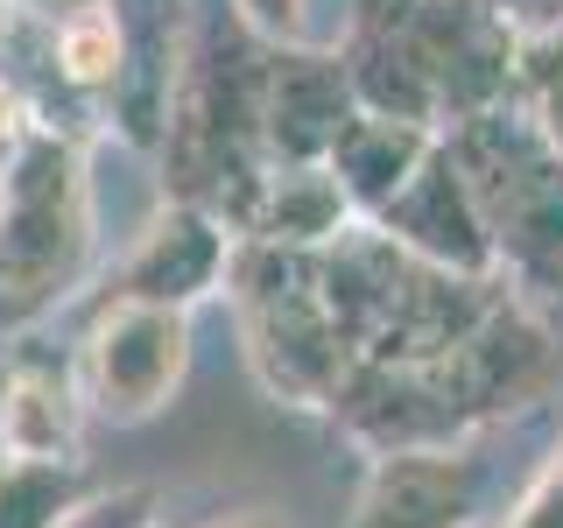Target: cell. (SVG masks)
<instances>
[{"mask_svg":"<svg viewBox=\"0 0 563 528\" xmlns=\"http://www.w3.org/2000/svg\"><path fill=\"white\" fill-rule=\"evenodd\" d=\"M233 310L246 360L268 395L296 402V409H339L352 381V345L339 324L324 282V246L296 254V246H246L233 261Z\"/></svg>","mask_w":563,"mask_h":528,"instance_id":"7a4b0ae2","label":"cell"},{"mask_svg":"<svg viewBox=\"0 0 563 528\" xmlns=\"http://www.w3.org/2000/svg\"><path fill=\"white\" fill-rule=\"evenodd\" d=\"M211 528H282L275 515H225V521H211Z\"/></svg>","mask_w":563,"mask_h":528,"instance_id":"ffe728a7","label":"cell"},{"mask_svg":"<svg viewBox=\"0 0 563 528\" xmlns=\"http://www.w3.org/2000/svg\"><path fill=\"white\" fill-rule=\"evenodd\" d=\"M148 528H155V521H148Z\"/></svg>","mask_w":563,"mask_h":528,"instance_id":"44dd1931","label":"cell"},{"mask_svg":"<svg viewBox=\"0 0 563 528\" xmlns=\"http://www.w3.org/2000/svg\"><path fill=\"white\" fill-rule=\"evenodd\" d=\"M437 141L444 134H422V128H401V120H380V113H352L345 120V134H339V148H331V176H339V190H345V205L360 211L366 226L380 219L387 205L401 198V190L422 176V163L437 155Z\"/></svg>","mask_w":563,"mask_h":528,"instance_id":"30bf717a","label":"cell"},{"mask_svg":"<svg viewBox=\"0 0 563 528\" xmlns=\"http://www.w3.org/2000/svg\"><path fill=\"white\" fill-rule=\"evenodd\" d=\"M22 134H29V128H22V106H14V85L0 78V148H14Z\"/></svg>","mask_w":563,"mask_h":528,"instance_id":"d6986e66","label":"cell"},{"mask_svg":"<svg viewBox=\"0 0 563 528\" xmlns=\"http://www.w3.org/2000/svg\"><path fill=\"white\" fill-rule=\"evenodd\" d=\"M486 493V465L457 444L380 451L345 528H479Z\"/></svg>","mask_w":563,"mask_h":528,"instance_id":"5b68a950","label":"cell"},{"mask_svg":"<svg viewBox=\"0 0 563 528\" xmlns=\"http://www.w3.org/2000/svg\"><path fill=\"white\" fill-rule=\"evenodd\" d=\"M352 113L360 106H352L345 70L331 57H317V50H282L268 64V78H261V148L282 169L331 163Z\"/></svg>","mask_w":563,"mask_h":528,"instance_id":"52a82bcc","label":"cell"},{"mask_svg":"<svg viewBox=\"0 0 563 528\" xmlns=\"http://www.w3.org/2000/svg\"><path fill=\"white\" fill-rule=\"evenodd\" d=\"M92 261V184L78 141L29 128L0 169V331L35 324Z\"/></svg>","mask_w":563,"mask_h":528,"instance_id":"6da1fadb","label":"cell"},{"mask_svg":"<svg viewBox=\"0 0 563 528\" xmlns=\"http://www.w3.org/2000/svg\"><path fill=\"white\" fill-rule=\"evenodd\" d=\"M78 465H22L0 458V528H57L78 507Z\"/></svg>","mask_w":563,"mask_h":528,"instance_id":"5bb4252c","label":"cell"},{"mask_svg":"<svg viewBox=\"0 0 563 528\" xmlns=\"http://www.w3.org/2000/svg\"><path fill=\"white\" fill-rule=\"evenodd\" d=\"M240 233L254 246H296V254H310V246H331L339 233H352V205L324 163H310V169L268 163V176L246 198Z\"/></svg>","mask_w":563,"mask_h":528,"instance_id":"8fae6325","label":"cell"},{"mask_svg":"<svg viewBox=\"0 0 563 528\" xmlns=\"http://www.w3.org/2000/svg\"><path fill=\"white\" fill-rule=\"evenodd\" d=\"M190 374V317L163 304H106L92 331L78 339V395L85 416L99 422H148L176 402Z\"/></svg>","mask_w":563,"mask_h":528,"instance_id":"277c9868","label":"cell"},{"mask_svg":"<svg viewBox=\"0 0 563 528\" xmlns=\"http://www.w3.org/2000/svg\"><path fill=\"white\" fill-rule=\"evenodd\" d=\"M148 507H155L148 486H113V493H85L57 528H148Z\"/></svg>","mask_w":563,"mask_h":528,"instance_id":"2e32d148","label":"cell"},{"mask_svg":"<svg viewBox=\"0 0 563 528\" xmlns=\"http://www.w3.org/2000/svg\"><path fill=\"white\" fill-rule=\"evenodd\" d=\"M0 458L78 465V395L49 374H8L0 381Z\"/></svg>","mask_w":563,"mask_h":528,"instance_id":"7c38bea8","label":"cell"},{"mask_svg":"<svg viewBox=\"0 0 563 528\" xmlns=\"http://www.w3.org/2000/svg\"><path fill=\"white\" fill-rule=\"evenodd\" d=\"M120 22V43H128V64H120V128L134 141H155L169 128L176 85H184V0H106Z\"/></svg>","mask_w":563,"mask_h":528,"instance_id":"9c48e42d","label":"cell"},{"mask_svg":"<svg viewBox=\"0 0 563 528\" xmlns=\"http://www.w3.org/2000/svg\"><path fill=\"white\" fill-rule=\"evenodd\" d=\"M233 14L246 35L275 43V57L282 50H310V0H233Z\"/></svg>","mask_w":563,"mask_h":528,"instance_id":"9a60e30c","label":"cell"},{"mask_svg":"<svg viewBox=\"0 0 563 528\" xmlns=\"http://www.w3.org/2000/svg\"><path fill=\"white\" fill-rule=\"evenodd\" d=\"M22 8H29V14H43V22L57 29V22H70V14H92V8H106V0H22Z\"/></svg>","mask_w":563,"mask_h":528,"instance_id":"ac0fdd59","label":"cell"},{"mask_svg":"<svg viewBox=\"0 0 563 528\" xmlns=\"http://www.w3.org/2000/svg\"><path fill=\"white\" fill-rule=\"evenodd\" d=\"M374 233H387L401 254L430 261V268H444V275L500 282V261H493L486 219H479V205H472V190H465V176H457V163H451L444 141H437V155L422 163L416 184L374 219Z\"/></svg>","mask_w":563,"mask_h":528,"instance_id":"8992f818","label":"cell"},{"mask_svg":"<svg viewBox=\"0 0 563 528\" xmlns=\"http://www.w3.org/2000/svg\"><path fill=\"white\" fill-rule=\"evenodd\" d=\"M233 268L219 219L176 198L169 211H155L148 233L134 240L128 268H120V304H163V310H190L198 296L219 289V275Z\"/></svg>","mask_w":563,"mask_h":528,"instance_id":"ba28073f","label":"cell"},{"mask_svg":"<svg viewBox=\"0 0 563 528\" xmlns=\"http://www.w3.org/2000/svg\"><path fill=\"white\" fill-rule=\"evenodd\" d=\"M507 528H563V451L542 465V480L521 493V507H515Z\"/></svg>","mask_w":563,"mask_h":528,"instance_id":"e0dca14e","label":"cell"},{"mask_svg":"<svg viewBox=\"0 0 563 528\" xmlns=\"http://www.w3.org/2000/svg\"><path fill=\"white\" fill-rule=\"evenodd\" d=\"M457 176L486 219L493 261L528 282L563 275V148L550 141L536 113L493 106L444 134Z\"/></svg>","mask_w":563,"mask_h":528,"instance_id":"3957f363","label":"cell"},{"mask_svg":"<svg viewBox=\"0 0 563 528\" xmlns=\"http://www.w3.org/2000/svg\"><path fill=\"white\" fill-rule=\"evenodd\" d=\"M49 64H57V78L78 85V92H113V85H120V64H128V43H120L113 8L70 14V22L49 29Z\"/></svg>","mask_w":563,"mask_h":528,"instance_id":"4fadbf2b","label":"cell"}]
</instances>
